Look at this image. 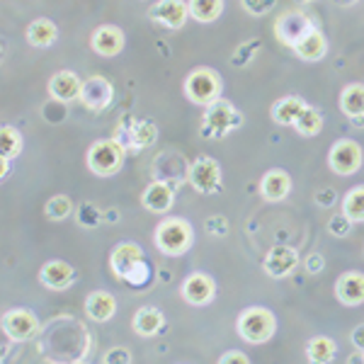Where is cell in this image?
Returning a JSON list of instances; mask_svg holds the SVG:
<instances>
[{
  "instance_id": "obj_1",
  "label": "cell",
  "mask_w": 364,
  "mask_h": 364,
  "mask_svg": "<svg viewBox=\"0 0 364 364\" xmlns=\"http://www.w3.org/2000/svg\"><path fill=\"white\" fill-rule=\"evenodd\" d=\"M238 336L250 345H265L277 333V318L265 306H250L238 316Z\"/></svg>"
},
{
  "instance_id": "obj_2",
  "label": "cell",
  "mask_w": 364,
  "mask_h": 364,
  "mask_svg": "<svg viewBox=\"0 0 364 364\" xmlns=\"http://www.w3.org/2000/svg\"><path fill=\"white\" fill-rule=\"evenodd\" d=\"M240 124H243V114L231 102L219 97L216 102L207 105L199 132H202L204 139H224L231 129H238Z\"/></svg>"
},
{
  "instance_id": "obj_3",
  "label": "cell",
  "mask_w": 364,
  "mask_h": 364,
  "mask_svg": "<svg viewBox=\"0 0 364 364\" xmlns=\"http://www.w3.org/2000/svg\"><path fill=\"white\" fill-rule=\"evenodd\" d=\"M156 248L166 255H185L187 250L192 248V226L187 224L185 219H175V216H168L163 219L156 228L154 236Z\"/></svg>"
},
{
  "instance_id": "obj_4",
  "label": "cell",
  "mask_w": 364,
  "mask_h": 364,
  "mask_svg": "<svg viewBox=\"0 0 364 364\" xmlns=\"http://www.w3.org/2000/svg\"><path fill=\"white\" fill-rule=\"evenodd\" d=\"M124 154L127 149L117 139L95 141L87 151V168L97 178H109V175L119 173L122 163H124Z\"/></svg>"
},
{
  "instance_id": "obj_5",
  "label": "cell",
  "mask_w": 364,
  "mask_h": 364,
  "mask_svg": "<svg viewBox=\"0 0 364 364\" xmlns=\"http://www.w3.org/2000/svg\"><path fill=\"white\" fill-rule=\"evenodd\" d=\"M185 95L190 97V102L202 107L216 102L221 95V75L211 68H195L185 78Z\"/></svg>"
},
{
  "instance_id": "obj_6",
  "label": "cell",
  "mask_w": 364,
  "mask_h": 364,
  "mask_svg": "<svg viewBox=\"0 0 364 364\" xmlns=\"http://www.w3.org/2000/svg\"><path fill=\"white\" fill-rule=\"evenodd\" d=\"M328 166L340 178L355 175L362 168V146L352 139H340L333 144L331 154H328Z\"/></svg>"
},
{
  "instance_id": "obj_7",
  "label": "cell",
  "mask_w": 364,
  "mask_h": 364,
  "mask_svg": "<svg viewBox=\"0 0 364 364\" xmlns=\"http://www.w3.org/2000/svg\"><path fill=\"white\" fill-rule=\"evenodd\" d=\"M187 178L199 195H216L221 190V166L211 156H199L187 170Z\"/></svg>"
},
{
  "instance_id": "obj_8",
  "label": "cell",
  "mask_w": 364,
  "mask_h": 364,
  "mask_svg": "<svg viewBox=\"0 0 364 364\" xmlns=\"http://www.w3.org/2000/svg\"><path fill=\"white\" fill-rule=\"evenodd\" d=\"M3 331L13 343H27L39 336V321L27 309H10L3 316Z\"/></svg>"
},
{
  "instance_id": "obj_9",
  "label": "cell",
  "mask_w": 364,
  "mask_h": 364,
  "mask_svg": "<svg viewBox=\"0 0 364 364\" xmlns=\"http://www.w3.org/2000/svg\"><path fill=\"white\" fill-rule=\"evenodd\" d=\"M158 136V127L149 119H132L127 117L119 124L117 132V141H119L124 149H149Z\"/></svg>"
},
{
  "instance_id": "obj_10",
  "label": "cell",
  "mask_w": 364,
  "mask_h": 364,
  "mask_svg": "<svg viewBox=\"0 0 364 364\" xmlns=\"http://www.w3.org/2000/svg\"><path fill=\"white\" fill-rule=\"evenodd\" d=\"M311 29H314V22L309 20V15L294 13V10L279 15V20L274 22V34H277V39L284 46H291V49L306 37Z\"/></svg>"
},
{
  "instance_id": "obj_11",
  "label": "cell",
  "mask_w": 364,
  "mask_h": 364,
  "mask_svg": "<svg viewBox=\"0 0 364 364\" xmlns=\"http://www.w3.org/2000/svg\"><path fill=\"white\" fill-rule=\"evenodd\" d=\"M78 100L87 109H92V112H102V109H107L112 105L114 87L102 75H90V78L83 80V90H80Z\"/></svg>"
},
{
  "instance_id": "obj_12",
  "label": "cell",
  "mask_w": 364,
  "mask_h": 364,
  "mask_svg": "<svg viewBox=\"0 0 364 364\" xmlns=\"http://www.w3.org/2000/svg\"><path fill=\"white\" fill-rule=\"evenodd\" d=\"M180 291H182V299H185L187 304H192V306H207L216 294V284L209 274L195 272L182 282Z\"/></svg>"
},
{
  "instance_id": "obj_13",
  "label": "cell",
  "mask_w": 364,
  "mask_h": 364,
  "mask_svg": "<svg viewBox=\"0 0 364 364\" xmlns=\"http://www.w3.org/2000/svg\"><path fill=\"white\" fill-rule=\"evenodd\" d=\"M296 262H299V252L294 248H289V245H274L265 255V260H262V269H265L269 277L282 279L294 272Z\"/></svg>"
},
{
  "instance_id": "obj_14",
  "label": "cell",
  "mask_w": 364,
  "mask_h": 364,
  "mask_svg": "<svg viewBox=\"0 0 364 364\" xmlns=\"http://www.w3.org/2000/svg\"><path fill=\"white\" fill-rule=\"evenodd\" d=\"M151 17L168 29H180L190 17V5L185 0H158L151 8Z\"/></svg>"
},
{
  "instance_id": "obj_15",
  "label": "cell",
  "mask_w": 364,
  "mask_h": 364,
  "mask_svg": "<svg viewBox=\"0 0 364 364\" xmlns=\"http://www.w3.org/2000/svg\"><path fill=\"white\" fill-rule=\"evenodd\" d=\"M139 262H144V250L136 243H129V240L117 245L112 255H109V267H112L117 279H127Z\"/></svg>"
},
{
  "instance_id": "obj_16",
  "label": "cell",
  "mask_w": 364,
  "mask_h": 364,
  "mask_svg": "<svg viewBox=\"0 0 364 364\" xmlns=\"http://www.w3.org/2000/svg\"><path fill=\"white\" fill-rule=\"evenodd\" d=\"M90 46L95 54L112 58L124 49V32L114 25H102L90 34Z\"/></svg>"
},
{
  "instance_id": "obj_17",
  "label": "cell",
  "mask_w": 364,
  "mask_h": 364,
  "mask_svg": "<svg viewBox=\"0 0 364 364\" xmlns=\"http://www.w3.org/2000/svg\"><path fill=\"white\" fill-rule=\"evenodd\" d=\"M336 296L345 306H362L364 304V274L362 272H345L336 282Z\"/></svg>"
},
{
  "instance_id": "obj_18",
  "label": "cell",
  "mask_w": 364,
  "mask_h": 364,
  "mask_svg": "<svg viewBox=\"0 0 364 364\" xmlns=\"http://www.w3.org/2000/svg\"><path fill=\"white\" fill-rule=\"evenodd\" d=\"M173 202H175V187L163 180L151 182V185L144 190V195H141V204H144L149 211H156V214H166V211H170Z\"/></svg>"
},
{
  "instance_id": "obj_19",
  "label": "cell",
  "mask_w": 364,
  "mask_h": 364,
  "mask_svg": "<svg viewBox=\"0 0 364 364\" xmlns=\"http://www.w3.org/2000/svg\"><path fill=\"white\" fill-rule=\"evenodd\" d=\"M80 90H83V80L73 70H58L49 80V95L56 102H70V100L80 97Z\"/></svg>"
},
{
  "instance_id": "obj_20",
  "label": "cell",
  "mask_w": 364,
  "mask_h": 364,
  "mask_svg": "<svg viewBox=\"0 0 364 364\" xmlns=\"http://www.w3.org/2000/svg\"><path fill=\"white\" fill-rule=\"evenodd\" d=\"M291 190V178L287 170L282 168H272L262 175L260 180V195L265 202H282Z\"/></svg>"
},
{
  "instance_id": "obj_21",
  "label": "cell",
  "mask_w": 364,
  "mask_h": 364,
  "mask_svg": "<svg viewBox=\"0 0 364 364\" xmlns=\"http://www.w3.org/2000/svg\"><path fill=\"white\" fill-rule=\"evenodd\" d=\"M39 279H42V284L49 287V289L61 291V289H68V287L75 282V272H73V267H70L68 262L49 260L42 267V272H39Z\"/></svg>"
},
{
  "instance_id": "obj_22",
  "label": "cell",
  "mask_w": 364,
  "mask_h": 364,
  "mask_svg": "<svg viewBox=\"0 0 364 364\" xmlns=\"http://www.w3.org/2000/svg\"><path fill=\"white\" fill-rule=\"evenodd\" d=\"M304 109H306V102H304L301 97L287 95V97H282V100H277V102L272 105L269 114H272V119L277 122V124H282V127H294Z\"/></svg>"
},
{
  "instance_id": "obj_23",
  "label": "cell",
  "mask_w": 364,
  "mask_h": 364,
  "mask_svg": "<svg viewBox=\"0 0 364 364\" xmlns=\"http://www.w3.org/2000/svg\"><path fill=\"white\" fill-rule=\"evenodd\" d=\"M163 326H166V318H163V314L156 306L139 309L136 314H134V321H132L134 333H136V336H141V338L158 336V333L163 331Z\"/></svg>"
},
{
  "instance_id": "obj_24",
  "label": "cell",
  "mask_w": 364,
  "mask_h": 364,
  "mask_svg": "<svg viewBox=\"0 0 364 364\" xmlns=\"http://www.w3.org/2000/svg\"><path fill=\"white\" fill-rule=\"evenodd\" d=\"M114 311H117V301L112 294H107V291H92V294L85 299V314L90 321L105 323V321L112 318Z\"/></svg>"
},
{
  "instance_id": "obj_25",
  "label": "cell",
  "mask_w": 364,
  "mask_h": 364,
  "mask_svg": "<svg viewBox=\"0 0 364 364\" xmlns=\"http://www.w3.org/2000/svg\"><path fill=\"white\" fill-rule=\"evenodd\" d=\"M326 51H328V42H326V37H323V32H318L316 27L294 46V54L301 58V61H321V58L326 56Z\"/></svg>"
},
{
  "instance_id": "obj_26",
  "label": "cell",
  "mask_w": 364,
  "mask_h": 364,
  "mask_svg": "<svg viewBox=\"0 0 364 364\" xmlns=\"http://www.w3.org/2000/svg\"><path fill=\"white\" fill-rule=\"evenodd\" d=\"M58 37V29L51 20H46V17H39V20L29 22L27 27V42L32 46H37V49H46V46H51L56 42Z\"/></svg>"
},
{
  "instance_id": "obj_27",
  "label": "cell",
  "mask_w": 364,
  "mask_h": 364,
  "mask_svg": "<svg viewBox=\"0 0 364 364\" xmlns=\"http://www.w3.org/2000/svg\"><path fill=\"white\" fill-rule=\"evenodd\" d=\"M340 109H343V114H348L350 119L364 117V85L362 83H352L340 92Z\"/></svg>"
},
{
  "instance_id": "obj_28",
  "label": "cell",
  "mask_w": 364,
  "mask_h": 364,
  "mask_svg": "<svg viewBox=\"0 0 364 364\" xmlns=\"http://www.w3.org/2000/svg\"><path fill=\"white\" fill-rule=\"evenodd\" d=\"M336 352H338L336 340H331L328 336H316V338H311L309 343H306V357H309V362L328 364V362L336 360Z\"/></svg>"
},
{
  "instance_id": "obj_29",
  "label": "cell",
  "mask_w": 364,
  "mask_h": 364,
  "mask_svg": "<svg viewBox=\"0 0 364 364\" xmlns=\"http://www.w3.org/2000/svg\"><path fill=\"white\" fill-rule=\"evenodd\" d=\"M343 214L348 216L352 224H362V221H364V185L352 187L348 195H345Z\"/></svg>"
},
{
  "instance_id": "obj_30",
  "label": "cell",
  "mask_w": 364,
  "mask_h": 364,
  "mask_svg": "<svg viewBox=\"0 0 364 364\" xmlns=\"http://www.w3.org/2000/svg\"><path fill=\"white\" fill-rule=\"evenodd\" d=\"M187 5L197 22H214L224 13V0H187Z\"/></svg>"
},
{
  "instance_id": "obj_31",
  "label": "cell",
  "mask_w": 364,
  "mask_h": 364,
  "mask_svg": "<svg viewBox=\"0 0 364 364\" xmlns=\"http://www.w3.org/2000/svg\"><path fill=\"white\" fill-rule=\"evenodd\" d=\"M294 129H296V134H301V136H316V134H321V129H323L321 112L306 105V109H304L301 117L296 119Z\"/></svg>"
},
{
  "instance_id": "obj_32",
  "label": "cell",
  "mask_w": 364,
  "mask_h": 364,
  "mask_svg": "<svg viewBox=\"0 0 364 364\" xmlns=\"http://www.w3.org/2000/svg\"><path fill=\"white\" fill-rule=\"evenodd\" d=\"M0 144H3V158H17V154L22 151V134L15 127L5 124L0 129Z\"/></svg>"
},
{
  "instance_id": "obj_33",
  "label": "cell",
  "mask_w": 364,
  "mask_h": 364,
  "mask_svg": "<svg viewBox=\"0 0 364 364\" xmlns=\"http://www.w3.org/2000/svg\"><path fill=\"white\" fill-rule=\"evenodd\" d=\"M70 209H73V204H70V199L66 195H56L44 204V214L51 221H63L70 214Z\"/></svg>"
},
{
  "instance_id": "obj_34",
  "label": "cell",
  "mask_w": 364,
  "mask_h": 364,
  "mask_svg": "<svg viewBox=\"0 0 364 364\" xmlns=\"http://www.w3.org/2000/svg\"><path fill=\"white\" fill-rule=\"evenodd\" d=\"M328 231H331V236H336V238H345V236H350V231H352V221L345 214H338L328 221Z\"/></svg>"
},
{
  "instance_id": "obj_35",
  "label": "cell",
  "mask_w": 364,
  "mask_h": 364,
  "mask_svg": "<svg viewBox=\"0 0 364 364\" xmlns=\"http://www.w3.org/2000/svg\"><path fill=\"white\" fill-rule=\"evenodd\" d=\"M240 3H243V8L248 10L250 15L262 17V15L272 13L274 5H277V0H240Z\"/></svg>"
},
{
  "instance_id": "obj_36",
  "label": "cell",
  "mask_w": 364,
  "mask_h": 364,
  "mask_svg": "<svg viewBox=\"0 0 364 364\" xmlns=\"http://www.w3.org/2000/svg\"><path fill=\"white\" fill-rule=\"evenodd\" d=\"M100 221H102V214H100V209L92 207L90 202L80 204V209H78V224H83V226H97Z\"/></svg>"
},
{
  "instance_id": "obj_37",
  "label": "cell",
  "mask_w": 364,
  "mask_h": 364,
  "mask_svg": "<svg viewBox=\"0 0 364 364\" xmlns=\"http://www.w3.org/2000/svg\"><path fill=\"white\" fill-rule=\"evenodd\" d=\"M149 279H151V269H149V265H146V260H144V262H139V265L132 269V274H129L124 282H127V284H132V287H141V284H146Z\"/></svg>"
},
{
  "instance_id": "obj_38",
  "label": "cell",
  "mask_w": 364,
  "mask_h": 364,
  "mask_svg": "<svg viewBox=\"0 0 364 364\" xmlns=\"http://www.w3.org/2000/svg\"><path fill=\"white\" fill-rule=\"evenodd\" d=\"M204 228H207V233H211V236H226L228 221L224 216H209V219L204 221Z\"/></svg>"
},
{
  "instance_id": "obj_39",
  "label": "cell",
  "mask_w": 364,
  "mask_h": 364,
  "mask_svg": "<svg viewBox=\"0 0 364 364\" xmlns=\"http://www.w3.org/2000/svg\"><path fill=\"white\" fill-rule=\"evenodd\" d=\"M105 362H107V364H114V362L129 364V362H132V355L127 352V348H114L112 352H107V355H105Z\"/></svg>"
},
{
  "instance_id": "obj_40",
  "label": "cell",
  "mask_w": 364,
  "mask_h": 364,
  "mask_svg": "<svg viewBox=\"0 0 364 364\" xmlns=\"http://www.w3.org/2000/svg\"><path fill=\"white\" fill-rule=\"evenodd\" d=\"M323 267H326V260H323L321 252H314V255L306 257V272L318 274V272H323Z\"/></svg>"
},
{
  "instance_id": "obj_41",
  "label": "cell",
  "mask_w": 364,
  "mask_h": 364,
  "mask_svg": "<svg viewBox=\"0 0 364 364\" xmlns=\"http://www.w3.org/2000/svg\"><path fill=\"white\" fill-rule=\"evenodd\" d=\"M219 362H221V364H233V362H236V364H250V357H248V355H243V352H236V350H233V352H226V355H221V357H219Z\"/></svg>"
},
{
  "instance_id": "obj_42",
  "label": "cell",
  "mask_w": 364,
  "mask_h": 364,
  "mask_svg": "<svg viewBox=\"0 0 364 364\" xmlns=\"http://www.w3.org/2000/svg\"><path fill=\"white\" fill-rule=\"evenodd\" d=\"M260 46V42H248V44H243L238 49V54L233 56V63H248V58H250V49H257Z\"/></svg>"
},
{
  "instance_id": "obj_43",
  "label": "cell",
  "mask_w": 364,
  "mask_h": 364,
  "mask_svg": "<svg viewBox=\"0 0 364 364\" xmlns=\"http://www.w3.org/2000/svg\"><path fill=\"white\" fill-rule=\"evenodd\" d=\"M316 202H318L321 207H331V204L336 202V190H331V187H326V190H321L318 195H316Z\"/></svg>"
},
{
  "instance_id": "obj_44",
  "label": "cell",
  "mask_w": 364,
  "mask_h": 364,
  "mask_svg": "<svg viewBox=\"0 0 364 364\" xmlns=\"http://www.w3.org/2000/svg\"><path fill=\"white\" fill-rule=\"evenodd\" d=\"M350 340H352V345H355L357 350L364 352V323H362V326H357L355 331H352Z\"/></svg>"
},
{
  "instance_id": "obj_45",
  "label": "cell",
  "mask_w": 364,
  "mask_h": 364,
  "mask_svg": "<svg viewBox=\"0 0 364 364\" xmlns=\"http://www.w3.org/2000/svg\"><path fill=\"white\" fill-rule=\"evenodd\" d=\"M8 173H10V158H3L0 161V178H8Z\"/></svg>"
},
{
  "instance_id": "obj_46",
  "label": "cell",
  "mask_w": 364,
  "mask_h": 364,
  "mask_svg": "<svg viewBox=\"0 0 364 364\" xmlns=\"http://www.w3.org/2000/svg\"><path fill=\"white\" fill-rule=\"evenodd\" d=\"M338 3H343V5H352V3H357V0H338Z\"/></svg>"
},
{
  "instance_id": "obj_47",
  "label": "cell",
  "mask_w": 364,
  "mask_h": 364,
  "mask_svg": "<svg viewBox=\"0 0 364 364\" xmlns=\"http://www.w3.org/2000/svg\"><path fill=\"white\" fill-rule=\"evenodd\" d=\"M299 3H311V0H299Z\"/></svg>"
},
{
  "instance_id": "obj_48",
  "label": "cell",
  "mask_w": 364,
  "mask_h": 364,
  "mask_svg": "<svg viewBox=\"0 0 364 364\" xmlns=\"http://www.w3.org/2000/svg\"><path fill=\"white\" fill-rule=\"evenodd\" d=\"M362 360H364V352H362Z\"/></svg>"
}]
</instances>
